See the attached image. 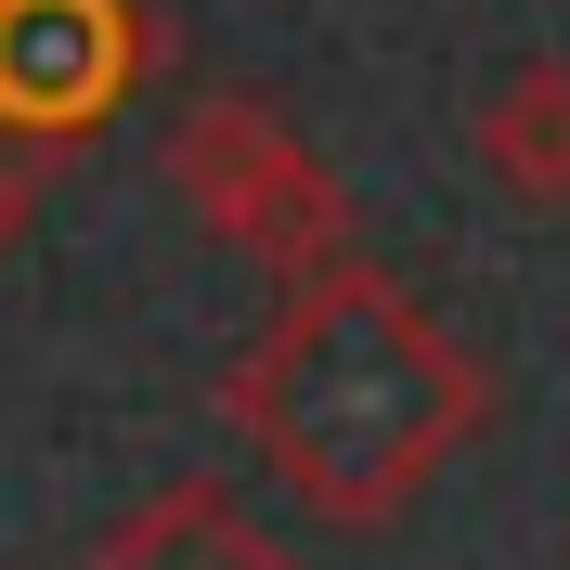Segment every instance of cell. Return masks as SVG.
Listing matches in <instances>:
<instances>
[{"instance_id":"cell-1","label":"cell","mask_w":570,"mask_h":570,"mask_svg":"<svg viewBox=\"0 0 570 570\" xmlns=\"http://www.w3.org/2000/svg\"><path fill=\"white\" fill-rule=\"evenodd\" d=\"M220 428L312 505L324 532H390L493 428V363L466 351L402 273H376L351 247L324 273L273 285L259 337L220 376Z\"/></svg>"},{"instance_id":"cell-2","label":"cell","mask_w":570,"mask_h":570,"mask_svg":"<svg viewBox=\"0 0 570 570\" xmlns=\"http://www.w3.org/2000/svg\"><path fill=\"white\" fill-rule=\"evenodd\" d=\"M156 169H169V195L195 208L208 247L259 259L273 285L351 259V181L324 169V142L298 130L285 105H259V91H208V105H181L169 142H156Z\"/></svg>"},{"instance_id":"cell-3","label":"cell","mask_w":570,"mask_h":570,"mask_svg":"<svg viewBox=\"0 0 570 570\" xmlns=\"http://www.w3.org/2000/svg\"><path fill=\"white\" fill-rule=\"evenodd\" d=\"M156 78L142 0H0V142L78 156Z\"/></svg>"},{"instance_id":"cell-4","label":"cell","mask_w":570,"mask_h":570,"mask_svg":"<svg viewBox=\"0 0 570 570\" xmlns=\"http://www.w3.org/2000/svg\"><path fill=\"white\" fill-rule=\"evenodd\" d=\"M78 570H298V544H273V519L234 480H169V493H142Z\"/></svg>"},{"instance_id":"cell-5","label":"cell","mask_w":570,"mask_h":570,"mask_svg":"<svg viewBox=\"0 0 570 570\" xmlns=\"http://www.w3.org/2000/svg\"><path fill=\"white\" fill-rule=\"evenodd\" d=\"M466 142H480V169H493L505 208H570V66L558 52H519V66L480 91V117H466Z\"/></svg>"},{"instance_id":"cell-6","label":"cell","mask_w":570,"mask_h":570,"mask_svg":"<svg viewBox=\"0 0 570 570\" xmlns=\"http://www.w3.org/2000/svg\"><path fill=\"white\" fill-rule=\"evenodd\" d=\"M39 169H52V156H27V142H0V259H13V247L39 234Z\"/></svg>"}]
</instances>
